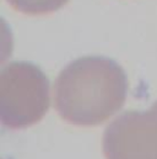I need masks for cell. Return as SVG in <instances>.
Masks as SVG:
<instances>
[{
  "label": "cell",
  "mask_w": 157,
  "mask_h": 159,
  "mask_svg": "<svg viewBox=\"0 0 157 159\" xmlns=\"http://www.w3.org/2000/svg\"><path fill=\"white\" fill-rule=\"evenodd\" d=\"M126 77L116 62L103 57H83L65 67L54 84L58 114L76 126H96L123 106Z\"/></svg>",
  "instance_id": "cell-1"
},
{
  "label": "cell",
  "mask_w": 157,
  "mask_h": 159,
  "mask_svg": "<svg viewBox=\"0 0 157 159\" xmlns=\"http://www.w3.org/2000/svg\"><path fill=\"white\" fill-rule=\"evenodd\" d=\"M49 107L45 75L28 63H12L0 77V116L10 128L28 127L44 116Z\"/></svg>",
  "instance_id": "cell-2"
},
{
  "label": "cell",
  "mask_w": 157,
  "mask_h": 159,
  "mask_svg": "<svg viewBox=\"0 0 157 159\" xmlns=\"http://www.w3.org/2000/svg\"><path fill=\"white\" fill-rule=\"evenodd\" d=\"M102 148L106 159H157V109L119 116L104 131Z\"/></svg>",
  "instance_id": "cell-3"
},
{
  "label": "cell",
  "mask_w": 157,
  "mask_h": 159,
  "mask_svg": "<svg viewBox=\"0 0 157 159\" xmlns=\"http://www.w3.org/2000/svg\"><path fill=\"white\" fill-rule=\"evenodd\" d=\"M69 0H7V2L17 11L27 15H44L50 14Z\"/></svg>",
  "instance_id": "cell-4"
},
{
  "label": "cell",
  "mask_w": 157,
  "mask_h": 159,
  "mask_svg": "<svg viewBox=\"0 0 157 159\" xmlns=\"http://www.w3.org/2000/svg\"><path fill=\"white\" fill-rule=\"evenodd\" d=\"M154 106H155V107H156V109H157V101H156V102H155V104H154Z\"/></svg>",
  "instance_id": "cell-5"
}]
</instances>
